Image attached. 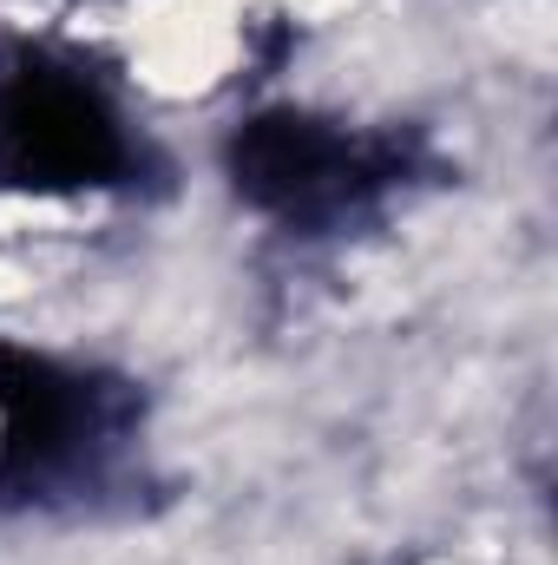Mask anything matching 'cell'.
<instances>
[{
  "label": "cell",
  "mask_w": 558,
  "mask_h": 565,
  "mask_svg": "<svg viewBox=\"0 0 558 565\" xmlns=\"http://www.w3.org/2000/svg\"><path fill=\"white\" fill-rule=\"evenodd\" d=\"M132 427L139 395L126 382L0 342V507L99 487Z\"/></svg>",
  "instance_id": "obj_1"
},
{
  "label": "cell",
  "mask_w": 558,
  "mask_h": 565,
  "mask_svg": "<svg viewBox=\"0 0 558 565\" xmlns=\"http://www.w3.org/2000/svg\"><path fill=\"white\" fill-rule=\"evenodd\" d=\"M415 158V139L401 132H348L315 113H257L230 132L224 171L250 211L296 231H329L408 184Z\"/></svg>",
  "instance_id": "obj_2"
},
{
  "label": "cell",
  "mask_w": 558,
  "mask_h": 565,
  "mask_svg": "<svg viewBox=\"0 0 558 565\" xmlns=\"http://www.w3.org/2000/svg\"><path fill=\"white\" fill-rule=\"evenodd\" d=\"M139 151L119 106L73 66L20 53L0 66V184L33 198H73L126 184Z\"/></svg>",
  "instance_id": "obj_3"
}]
</instances>
